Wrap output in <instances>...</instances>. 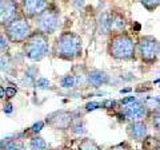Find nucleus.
I'll return each instance as SVG.
<instances>
[{
  "instance_id": "obj_26",
  "label": "nucleus",
  "mask_w": 160,
  "mask_h": 150,
  "mask_svg": "<svg viewBox=\"0 0 160 150\" xmlns=\"http://www.w3.org/2000/svg\"><path fill=\"white\" fill-rule=\"evenodd\" d=\"M99 107H102V103H99V102H89V103L86 104L87 111H92V110H96Z\"/></svg>"
},
{
  "instance_id": "obj_6",
  "label": "nucleus",
  "mask_w": 160,
  "mask_h": 150,
  "mask_svg": "<svg viewBox=\"0 0 160 150\" xmlns=\"http://www.w3.org/2000/svg\"><path fill=\"white\" fill-rule=\"evenodd\" d=\"M159 40L153 36H144L138 43V51L142 61L147 63H155L159 59Z\"/></svg>"
},
{
  "instance_id": "obj_24",
  "label": "nucleus",
  "mask_w": 160,
  "mask_h": 150,
  "mask_svg": "<svg viewBox=\"0 0 160 150\" xmlns=\"http://www.w3.org/2000/svg\"><path fill=\"white\" fill-rule=\"evenodd\" d=\"M16 91L18 90L15 87H6L4 88V95H6L8 99H11V98H13L15 95H16Z\"/></svg>"
},
{
  "instance_id": "obj_9",
  "label": "nucleus",
  "mask_w": 160,
  "mask_h": 150,
  "mask_svg": "<svg viewBox=\"0 0 160 150\" xmlns=\"http://www.w3.org/2000/svg\"><path fill=\"white\" fill-rule=\"evenodd\" d=\"M123 115L126 117V119H129L132 122L142 121L147 115V109L142 102L133 101L132 103L126 104V107L123 110Z\"/></svg>"
},
{
  "instance_id": "obj_35",
  "label": "nucleus",
  "mask_w": 160,
  "mask_h": 150,
  "mask_svg": "<svg viewBox=\"0 0 160 150\" xmlns=\"http://www.w3.org/2000/svg\"><path fill=\"white\" fill-rule=\"evenodd\" d=\"M0 150H2V149H0Z\"/></svg>"
},
{
  "instance_id": "obj_17",
  "label": "nucleus",
  "mask_w": 160,
  "mask_h": 150,
  "mask_svg": "<svg viewBox=\"0 0 160 150\" xmlns=\"http://www.w3.org/2000/svg\"><path fill=\"white\" fill-rule=\"evenodd\" d=\"M143 147H144V150H159L158 138H152V137L147 136L143 139Z\"/></svg>"
},
{
  "instance_id": "obj_8",
  "label": "nucleus",
  "mask_w": 160,
  "mask_h": 150,
  "mask_svg": "<svg viewBox=\"0 0 160 150\" xmlns=\"http://www.w3.org/2000/svg\"><path fill=\"white\" fill-rule=\"evenodd\" d=\"M18 15V6L15 0H0V26L6 27Z\"/></svg>"
},
{
  "instance_id": "obj_22",
  "label": "nucleus",
  "mask_w": 160,
  "mask_h": 150,
  "mask_svg": "<svg viewBox=\"0 0 160 150\" xmlns=\"http://www.w3.org/2000/svg\"><path fill=\"white\" fill-rule=\"evenodd\" d=\"M36 86L39 88H48L49 86H51V83H49V81L46 79V78H40V79L36 81Z\"/></svg>"
},
{
  "instance_id": "obj_30",
  "label": "nucleus",
  "mask_w": 160,
  "mask_h": 150,
  "mask_svg": "<svg viewBox=\"0 0 160 150\" xmlns=\"http://www.w3.org/2000/svg\"><path fill=\"white\" fill-rule=\"evenodd\" d=\"M133 101H136V98H135V97H127V98H123V99H122V104L132 103Z\"/></svg>"
},
{
  "instance_id": "obj_29",
  "label": "nucleus",
  "mask_w": 160,
  "mask_h": 150,
  "mask_svg": "<svg viewBox=\"0 0 160 150\" xmlns=\"http://www.w3.org/2000/svg\"><path fill=\"white\" fill-rule=\"evenodd\" d=\"M8 47V40L6 36H3V35H0V51H3V50H6Z\"/></svg>"
},
{
  "instance_id": "obj_7",
  "label": "nucleus",
  "mask_w": 160,
  "mask_h": 150,
  "mask_svg": "<svg viewBox=\"0 0 160 150\" xmlns=\"http://www.w3.org/2000/svg\"><path fill=\"white\" fill-rule=\"evenodd\" d=\"M72 121H73L72 113L67 111V110H59V111L51 113L46 118V123L55 130H67V129H69Z\"/></svg>"
},
{
  "instance_id": "obj_13",
  "label": "nucleus",
  "mask_w": 160,
  "mask_h": 150,
  "mask_svg": "<svg viewBox=\"0 0 160 150\" xmlns=\"http://www.w3.org/2000/svg\"><path fill=\"white\" fill-rule=\"evenodd\" d=\"M112 27H113V18L109 16L108 13H104L102 18H100V22H99V29H100V34H104L107 35L112 31Z\"/></svg>"
},
{
  "instance_id": "obj_23",
  "label": "nucleus",
  "mask_w": 160,
  "mask_h": 150,
  "mask_svg": "<svg viewBox=\"0 0 160 150\" xmlns=\"http://www.w3.org/2000/svg\"><path fill=\"white\" fill-rule=\"evenodd\" d=\"M111 150H132V149L128 142H122V143H118V145H115V146H112Z\"/></svg>"
},
{
  "instance_id": "obj_32",
  "label": "nucleus",
  "mask_w": 160,
  "mask_h": 150,
  "mask_svg": "<svg viewBox=\"0 0 160 150\" xmlns=\"http://www.w3.org/2000/svg\"><path fill=\"white\" fill-rule=\"evenodd\" d=\"M2 98H4V88H3V86H0V99Z\"/></svg>"
},
{
  "instance_id": "obj_34",
  "label": "nucleus",
  "mask_w": 160,
  "mask_h": 150,
  "mask_svg": "<svg viewBox=\"0 0 160 150\" xmlns=\"http://www.w3.org/2000/svg\"><path fill=\"white\" fill-rule=\"evenodd\" d=\"M63 150H72V149H63Z\"/></svg>"
},
{
  "instance_id": "obj_12",
  "label": "nucleus",
  "mask_w": 160,
  "mask_h": 150,
  "mask_svg": "<svg viewBox=\"0 0 160 150\" xmlns=\"http://www.w3.org/2000/svg\"><path fill=\"white\" fill-rule=\"evenodd\" d=\"M87 79L92 86L99 87V86H103V84L109 82V75L107 72L102 71V70H92V71L88 72Z\"/></svg>"
},
{
  "instance_id": "obj_19",
  "label": "nucleus",
  "mask_w": 160,
  "mask_h": 150,
  "mask_svg": "<svg viewBox=\"0 0 160 150\" xmlns=\"http://www.w3.org/2000/svg\"><path fill=\"white\" fill-rule=\"evenodd\" d=\"M73 86H76V77H75V75H66V77L62 79V87L72 88Z\"/></svg>"
},
{
  "instance_id": "obj_11",
  "label": "nucleus",
  "mask_w": 160,
  "mask_h": 150,
  "mask_svg": "<svg viewBox=\"0 0 160 150\" xmlns=\"http://www.w3.org/2000/svg\"><path fill=\"white\" fill-rule=\"evenodd\" d=\"M127 131H128V136L132 139H135V141H143L148 136L147 125L143 121H135L132 123H129L127 127Z\"/></svg>"
},
{
  "instance_id": "obj_5",
  "label": "nucleus",
  "mask_w": 160,
  "mask_h": 150,
  "mask_svg": "<svg viewBox=\"0 0 160 150\" xmlns=\"http://www.w3.org/2000/svg\"><path fill=\"white\" fill-rule=\"evenodd\" d=\"M60 26V15L53 9H44L36 16V27L40 34L51 35Z\"/></svg>"
},
{
  "instance_id": "obj_27",
  "label": "nucleus",
  "mask_w": 160,
  "mask_h": 150,
  "mask_svg": "<svg viewBox=\"0 0 160 150\" xmlns=\"http://www.w3.org/2000/svg\"><path fill=\"white\" fill-rule=\"evenodd\" d=\"M43 126H44V122H43V121H39V122H36V123H35L33 126L31 127V131L35 133V134H38L40 130L43 129Z\"/></svg>"
},
{
  "instance_id": "obj_14",
  "label": "nucleus",
  "mask_w": 160,
  "mask_h": 150,
  "mask_svg": "<svg viewBox=\"0 0 160 150\" xmlns=\"http://www.w3.org/2000/svg\"><path fill=\"white\" fill-rule=\"evenodd\" d=\"M0 149L2 150H26V146L19 139L7 138L3 142H0Z\"/></svg>"
},
{
  "instance_id": "obj_21",
  "label": "nucleus",
  "mask_w": 160,
  "mask_h": 150,
  "mask_svg": "<svg viewBox=\"0 0 160 150\" xmlns=\"http://www.w3.org/2000/svg\"><path fill=\"white\" fill-rule=\"evenodd\" d=\"M113 27L116 28L118 31H123V29L126 28V20L120 16L113 18Z\"/></svg>"
},
{
  "instance_id": "obj_15",
  "label": "nucleus",
  "mask_w": 160,
  "mask_h": 150,
  "mask_svg": "<svg viewBox=\"0 0 160 150\" xmlns=\"http://www.w3.org/2000/svg\"><path fill=\"white\" fill-rule=\"evenodd\" d=\"M29 150H48V145L44 141V138L35 136L29 141Z\"/></svg>"
},
{
  "instance_id": "obj_4",
  "label": "nucleus",
  "mask_w": 160,
  "mask_h": 150,
  "mask_svg": "<svg viewBox=\"0 0 160 150\" xmlns=\"http://www.w3.org/2000/svg\"><path fill=\"white\" fill-rule=\"evenodd\" d=\"M31 34V26L24 18H15L6 26V35L12 43H23Z\"/></svg>"
},
{
  "instance_id": "obj_18",
  "label": "nucleus",
  "mask_w": 160,
  "mask_h": 150,
  "mask_svg": "<svg viewBox=\"0 0 160 150\" xmlns=\"http://www.w3.org/2000/svg\"><path fill=\"white\" fill-rule=\"evenodd\" d=\"M12 68V62H11V58L8 56V55H3V56H0V70L2 71H11Z\"/></svg>"
},
{
  "instance_id": "obj_33",
  "label": "nucleus",
  "mask_w": 160,
  "mask_h": 150,
  "mask_svg": "<svg viewBox=\"0 0 160 150\" xmlns=\"http://www.w3.org/2000/svg\"><path fill=\"white\" fill-rule=\"evenodd\" d=\"M128 91H131V88H123V90H120V93H128Z\"/></svg>"
},
{
  "instance_id": "obj_16",
  "label": "nucleus",
  "mask_w": 160,
  "mask_h": 150,
  "mask_svg": "<svg viewBox=\"0 0 160 150\" xmlns=\"http://www.w3.org/2000/svg\"><path fill=\"white\" fill-rule=\"evenodd\" d=\"M79 150H100L99 145L91 138H84L79 143Z\"/></svg>"
},
{
  "instance_id": "obj_2",
  "label": "nucleus",
  "mask_w": 160,
  "mask_h": 150,
  "mask_svg": "<svg viewBox=\"0 0 160 150\" xmlns=\"http://www.w3.org/2000/svg\"><path fill=\"white\" fill-rule=\"evenodd\" d=\"M108 52L119 61H131L135 56V43L126 32H118L108 43Z\"/></svg>"
},
{
  "instance_id": "obj_25",
  "label": "nucleus",
  "mask_w": 160,
  "mask_h": 150,
  "mask_svg": "<svg viewBox=\"0 0 160 150\" xmlns=\"http://www.w3.org/2000/svg\"><path fill=\"white\" fill-rule=\"evenodd\" d=\"M144 6H146L147 8H149V9H152V8H155L159 4V0H140Z\"/></svg>"
},
{
  "instance_id": "obj_1",
  "label": "nucleus",
  "mask_w": 160,
  "mask_h": 150,
  "mask_svg": "<svg viewBox=\"0 0 160 150\" xmlns=\"http://www.w3.org/2000/svg\"><path fill=\"white\" fill-rule=\"evenodd\" d=\"M83 42L82 38L75 32L60 34L53 44V54L64 61H73L82 55Z\"/></svg>"
},
{
  "instance_id": "obj_3",
  "label": "nucleus",
  "mask_w": 160,
  "mask_h": 150,
  "mask_svg": "<svg viewBox=\"0 0 160 150\" xmlns=\"http://www.w3.org/2000/svg\"><path fill=\"white\" fill-rule=\"evenodd\" d=\"M24 55L31 59L33 62H39L43 58H46V55L49 51L48 46V38L47 35L40 34V32H33L24 40Z\"/></svg>"
},
{
  "instance_id": "obj_20",
  "label": "nucleus",
  "mask_w": 160,
  "mask_h": 150,
  "mask_svg": "<svg viewBox=\"0 0 160 150\" xmlns=\"http://www.w3.org/2000/svg\"><path fill=\"white\" fill-rule=\"evenodd\" d=\"M143 104L146 106V109H158L159 107V98L156 97H152V98H149L147 97L146 99L143 101Z\"/></svg>"
},
{
  "instance_id": "obj_31",
  "label": "nucleus",
  "mask_w": 160,
  "mask_h": 150,
  "mask_svg": "<svg viewBox=\"0 0 160 150\" xmlns=\"http://www.w3.org/2000/svg\"><path fill=\"white\" fill-rule=\"evenodd\" d=\"M4 113H7V114H11L12 113V104L11 103L4 104Z\"/></svg>"
},
{
  "instance_id": "obj_28",
  "label": "nucleus",
  "mask_w": 160,
  "mask_h": 150,
  "mask_svg": "<svg viewBox=\"0 0 160 150\" xmlns=\"http://www.w3.org/2000/svg\"><path fill=\"white\" fill-rule=\"evenodd\" d=\"M102 106L103 107H106V109H112L116 106V101H112V99H107V101H104L102 103Z\"/></svg>"
},
{
  "instance_id": "obj_10",
  "label": "nucleus",
  "mask_w": 160,
  "mask_h": 150,
  "mask_svg": "<svg viewBox=\"0 0 160 150\" xmlns=\"http://www.w3.org/2000/svg\"><path fill=\"white\" fill-rule=\"evenodd\" d=\"M47 8V0H23V12L27 18H35Z\"/></svg>"
}]
</instances>
